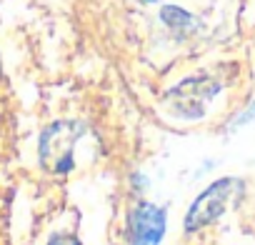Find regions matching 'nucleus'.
<instances>
[{
  "label": "nucleus",
  "mask_w": 255,
  "mask_h": 245,
  "mask_svg": "<svg viewBox=\"0 0 255 245\" xmlns=\"http://www.w3.org/2000/svg\"><path fill=\"white\" fill-rule=\"evenodd\" d=\"M238 188H240V180H235V178H223V180L213 183V185L190 205V210H188V215H185V230L193 233V230H198V228L213 223L215 218H220V215L225 213V208H228V203H230V198L235 195Z\"/></svg>",
  "instance_id": "f257e3e1"
},
{
  "label": "nucleus",
  "mask_w": 255,
  "mask_h": 245,
  "mask_svg": "<svg viewBox=\"0 0 255 245\" xmlns=\"http://www.w3.org/2000/svg\"><path fill=\"white\" fill-rule=\"evenodd\" d=\"M165 235V210L155 203H138L130 213V245H160Z\"/></svg>",
  "instance_id": "f03ea898"
},
{
  "label": "nucleus",
  "mask_w": 255,
  "mask_h": 245,
  "mask_svg": "<svg viewBox=\"0 0 255 245\" xmlns=\"http://www.w3.org/2000/svg\"><path fill=\"white\" fill-rule=\"evenodd\" d=\"M48 140H53V145L50 143H43V158L48 160V158H53L55 160V170H68L73 163H70V153H73V148H75V143H78V125H73V122H58V125H53L50 128V133L45 135Z\"/></svg>",
  "instance_id": "7ed1b4c3"
},
{
  "label": "nucleus",
  "mask_w": 255,
  "mask_h": 245,
  "mask_svg": "<svg viewBox=\"0 0 255 245\" xmlns=\"http://www.w3.org/2000/svg\"><path fill=\"white\" fill-rule=\"evenodd\" d=\"M163 20L170 25V28H183V25H193V18L180 10V8H165L163 10Z\"/></svg>",
  "instance_id": "20e7f679"
},
{
  "label": "nucleus",
  "mask_w": 255,
  "mask_h": 245,
  "mask_svg": "<svg viewBox=\"0 0 255 245\" xmlns=\"http://www.w3.org/2000/svg\"><path fill=\"white\" fill-rule=\"evenodd\" d=\"M53 245H80L78 240H73V238H58Z\"/></svg>",
  "instance_id": "39448f33"
},
{
  "label": "nucleus",
  "mask_w": 255,
  "mask_h": 245,
  "mask_svg": "<svg viewBox=\"0 0 255 245\" xmlns=\"http://www.w3.org/2000/svg\"><path fill=\"white\" fill-rule=\"evenodd\" d=\"M140 3H158V0H140Z\"/></svg>",
  "instance_id": "423d86ee"
}]
</instances>
